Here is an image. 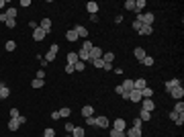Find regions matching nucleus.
Here are the masks:
<instances>
[{
  "label": "nucleus",
  "mask_w": 184,
  "mask_h": 137,
  "mask_svg": "<svg viewBox=\"0 0 184 137\" xmlns=\"http://www.w3.org/2000/svg\"><path fill=\"white\" fill-rule=\"evenodd\" d=\"M137 19L143 23V25H150V27H153V21H156V14L153 13H141L137 14Z\"/></svg>",
  "instance_id": "obj_1"
},
{
  "label": "nucleus",
  "mask_w": 184,
  "mask_h": 137,
  "mask_svg": "<svg viewBox=\"0 0 184 137\" xmlns=\"http://www.w3.org/2000/svg\"><path fill=\"white\" fill-rule=\"evenodd\" d=\"M57 51H60V45H57V43H53V45L49 47V51L45 53V57H43V59H45V62H53L55 55H57Z\"/></svg>",
  "instance_id": "obj_2"
},
{
  "label": "nucleus",
  "mask_w": 184,
  "mask_h": 137,
  "mask_svg": "<svg viewBox=\"0 0 184 137\" xmlns=\"http://www.w3.org/2000/svg\"><path fill=\"white\" fill-rule=\"evenodd\" d=\"M141 109L147 110V113H153V109H156V103H153L151 98H143V100H141Z\"/></svg>",
  "instance_id": "obj_3"
},
{
  "label": "nucleus",
  "mask_w": 184,
  "mask_h": 137,
  "mask_svg": "<svg viewBox=\"0 0 184 137\" xmlns=\"http://www.w3.org/2000/svg\"><path fill=\"white\" fill-rule=\"evenodd\" d=\"M170 94L174 100H182V96H184V88H182V84L180 86H176V88H172L170 90Z\"/></svg>",
  "instance_id": "obj_4"
},
{
  "label": "nucleus",
  "mask_w": 184,
  "mask_h": 137,
  "mask_svg": "<svg viewBox=\"0 0 184 137\" xmlns=\"http://www.w3.org/2000/svg\"><path fill=\"white\" fill-rule=\"evenodd\" d=\"M74 31H76V35H78V39H86V37H88V29L82 27V25H76Z\"/></svg>",
  "instance_id": "obj_5"
},
{
  "label": "nucleus",
  "mask_w": 184,
  "mask_h": 137,
  "mask_svg": "<svg viewBox=\"0 0 184 137\" xmlns=\"http://www.w3.org/2000/svg\"><path fill=\"white\" fill-rule=\"evenodd\" d=\"M129 100H131V103H141V100H143V98H141V90H135V88H133L129 92Z\"/></svg>",
  "instance_id": "obj_6"
},
{
  "label": "nucleus",
  "mask_w": 184,
  "mask_h": 137,
  "mask_svg": "<svg viewBox=\"0 0 184 137\" xmlns=\"http://www.w3.org/2000/svg\"><path fill=\"white\" fill-rule=\"evenodd\" d=\"M102 53H104V51H102L100 47H92V49H90V62H94V59H100Z\"/></svg>",
  "instance_id": "obj_7"
},
{
  "label": "nucleus",
  "mask_w": 184,
  "mask_h": 137,
  "mask_svg": "<svg viewBox=\"0 0 184 137\" xmlns=\"http://www.w3.org/2000/svg\"><path fill=\"white\" fill-rule=\"evenodd\" d=\"M45 37H47V33H45L43 29H39V27H37V29L33 31V39H35V41H43Z\"/></svg>",
  "instance_id": "obj_8"
},
{
  "label": "nucleus",
  "mask_w": 184,
  "mask_h": 137,
  "mask_svg": "<svg viewBox=\"0 0 184 137\" xmlns=\"http://www.w3.org/2000/svg\"><path fill=\"white\" fill-rule=\"evenodd\" d=\"M109 123H110V121L104 115H98V117H96V125H98V127H102V129H106V127H109Z\"/></svg>",
  "instance_id": "obj_9"
},
{
  "label": "nucleus",
  "mask_w": 184,
  "mask_h": 137,
  "mask_svg": "<svg viewBox=\"0 0 184 137\" xmlns=\"http://www.w3.org/2000/svg\"><path fill=\"white\" fill-rule=\"evenodd\" d=\"M133 55H135L137 62H143V57H145L147 53H145V49H143V47H135V49H133Z\"/></svg>",
  "instance_id": "obj_10"
},
{
  "label": "nucleus",
  "mask_w": 184,
  "mask_h": 137,
  "mask_svg": "<svg viewBox=\"0 0 184 137\" xmlns=\"http://www.w3.org/2000/svg\"><path fill=\"white\" fill-rule=\"evenodd\" d=\"M125 135H127V137H141V129H135V127H127V129H125Z\"/></svg>",
  "instance_id": "obj_11"
},
{
  "label": "nucleus",
  "mask_w": 184,
  "mask_h": 137,
  "mask_svg": "<svg viewBox=\"0 0 184 137\" xmlns=\"http://www.w3.org/2000/svg\"><path fill=\"white\" fill-rule=\"evenodd\" d=\"M176 86H180V80H178V78H172V80H168V82L164 84V88L168 90V92H170L172 88H176Z\"/></svg>",
  "instance_id": "obj_12"
},
{
  "label": "nucleus",
  "mask_w": 184,
  "mask_h": 137,
  "mask_svg": "<svg viewBox=\"0 0 184 137\" xmlns=\"http://www.w3.org/2000/svg\"><path fill=\"white\" fill-rule=\"evenodd\" d=\"M39 29H43L45 33H51V21H49V19H43V21L39 23Z\"/></svg>",
  "instance_id": "obj_13"
},
{
  "label": "nucleus",
  "mask_w": 184,
  "mask_h": 137,
  "mask_svg": "<svg viewBox=\"0 0 184 137\" xmlns=\"http://www.w3.org/2000/svg\"><path fill=\"white\" fill-rule=\"evenodd\" d=\"M113 129H117V131H125L127 129V123H125V119H115V127Z\"/></svg>",
  "instance_id": "obj_14"
},
{
  "label": "nucleus",
  "mask_w": 184,
  "mask_h": 137,
  "mask_svg": "<svg viewBox=\"0 0 184 137\" xmlns=\"http://www.w3.org/2000/svg\"><path fill=\"white\" fill-rule=\"evenodd\" d=\"M92 115H94V109H92L90 104L82 106V117H84V119H88V117H92Z\"/></svg>",
  "instance_id": "obj_15"
},
{
  "label": "nucleus",
  "mask_w": 184,
  "mask_h": 137,
  "mask_svg": "<svg viewBox=\"0 0 184 137\" xmlns=\"http://www.w3.org/2000/svg\"><path fill=\"white\" fill-rule=\"evenodd\" d=\"M86 10H88L90 14H96V13H98V4H96L94 0H90L88 4H86Z\"/></svg>",
  "instance_id": "obj_16"
},
{
  "label": "nucleus",
  "mask_w": 184,
  "mask_h": 137,
  "mask_svg": "<svg viewBox=\"0 0 184 137\" xmlns=\"http://www.w3.org/2000/svg\"><path fill=\"white\" fill-rule=\"evenodd\" d=\"M145 86H147V82H145L143 78H139V80H133V88H135V90H143Z\"/></svg>",
  "instance_id": "obj_17"
},
{
  "label": "nucleus",
  "mask_w": 184,
  "mask_h": 137,
  "mask_svg": "<svg viewBox=\"0 0 184 137\" xmlns=\"http://www.w3.org/2000/svg\"><path fill=\"white\" fill-rule=\"evenodd\" d=\"M8 96H10V90L6 88V84L0 82V98H8Z\"/></svg>",
  "instance_id": "obj_18"
},
{
  "label": "nucleus",
  "mask_w": 184,
  "mask_h": 137,
  "mask_svg": "<svg viewBox=\"0 0 184 137\" xmlns=\"http://www.w3.org/2000/svg\"><path fill=\"white\" fill-rule=\"evenodd\" d=\"M78 59H80V62H90V53L84 51V49H80V51H78Z\"/></svg>",
  "instance_id": "obj_19"
},
{
  "label": "nucleus",
  "mask_w": 184,
  "mask_h": 137,
  "mask_svg": "<svg viewBox=\"0 0 184 137\" xmlns=\"http://www.w3.org/2000/svg\"><path fill=\"white\" fill-rule=\"evenodd\" d=\"M143 8H145V0H135V13H137V14H141V13H143Z\"/></svg>",
  "instance_id": "obj_20"
},
{
  "label": "nucleus",
  "mask_w": 184,
  "mask_h": 137,
  "mask_svg": "<svg viewBox=\"0 0 184 137\" xmlns=\"http://www.w3.org/2000/svg\"><path fill=\"white\" fill-rule=\"evenodd\" d=\"M121 86H123V90H125V92H131V90H133V80L129 78V80H125Z\"/></svg>",
  "instance_id": "obj_21"
},
{
  "label": "nucleus",
  "mask_w": 184,
  "mask_h": 137,
  "mask_svg": "<svg viewBox=\"0 0 184 137\" xmlns=\"http://www.w3.org/2000/svg\"><path fill=\"white\" fill-rule=\"evenodd\" d=\"M151 33H153V27H150V25H143L139 29V35H151Z\"/></svg>",
  "instance_id": "obj_22"
},
{
  "label": "nucleus",
  "mask_w": 184,
  "mask_h": 137,
  "mask_svg": "<svg viewBox=\"0 0 184 137\" xmlns=\"http://www.w3.org/2000/svg\"><path fill=\"white\" fill-rule=\"evenodd\" d=\"M174 113H178V115H182L184 113V103L182 100H176V104H174Z\"/></svg>",
  "instance_id": "obj_23"
},
{
  "label": "nucleus",
  "mask_w": 184,
  "mask_h": 137,
  "mask_svg": "<svg viewBox=\"0 0 184 137\" xmlns=\"http://www.w3.org/2000/svg\"><path fill=\"white\" fill-rule=\"evenodd\" d=\"M70 115H72V109H70V106H63V109H60V117H61V119H68Z\"/></svg>",
  "instance_id": "obj_24"
},
{
  "label": "nucleus",
  "mask_w": 184,
  "mask_h": 137,
  "mask_svg": "<svg viewBox=\"0 0 184 137\" xmlns=\"http://www.w3.org/2000/svg\"><path fill=\"white\" fill-rule=\"evenodd\" d=\"M66 39H68V41H78V35H76L74 29H70L68 33H66Z\"/></svg>",
  "instance_id": "obj_25"
},
{
  "label": "nucleus",
  "mask_w": 184,
  "mask_h": 137,
  "mask_svg": "<svg viewBox=\"0 0 184 137\" xmlns=\"http://www.w3.org/2000/svg\"><path fill=\"white\" fill-rule=\"evenodd\" d=\"M113 59H115V53H102V62L104 63H113Z\"/></svg>",
  "instance_id": "obj_26"
},
{
  "label": "nucleus",
  "mask_w": 184,
  "mask_h": 137,
  "mask_svg": "<svg viewBox=\"0 0 184 137\" xmlns=\"http://www.w3.org/2000/svg\"><path fill=\"white\" fill-rule=\"evenodd\" d=\"M139 119H141L143 123H145V121H151V113H147V110L141 109V113H139Z\"/></svg>",
  "instance_id": "obj_27"
},
{
  "label": "nucleus",
  "mask_w": 184,
  "mask_h": 137,
  "mask_svg": "<svg viewBox=\"0 0 184 137\" xmlns=\"http://www.w3.org/2000/svg\"><path fill=\"white\" fill-rule=\"evenodd\" d=\"M19 127H20V123L16 121V119H10V121H8V129H10V131H16Z\"/></svg>",
  "instance_id": "obj_28"
},
{
  "label": "nucleus",
  "mask_w": 184,
  "mask_h": 137,
  "mask_svg": "<svg viewBox=\"0 0 184 137\" xmlns=\"http://www.w3.org/2000/svg\"><path fill=\"white\" fill-rule=\"evenodd\" d=\"M151 96H153V90L145 86V88L141 90V98H151Z\"/></svg>",
  "instance_id": "obj_29"
},
{
  "label": "nucleus",
  "mask_w": 184,
  "mask_h": 137,
  "mask_svg": "<svg viewBox=\"0 0 184 137\" xmlns=\"http://www.w3.org/2000/svg\"><path fill=\"white\" fill-rule=\"evenodd\" d=\"M4 49H6V51H14V49H16V43H14L13 39H8V41L4 43Z\"/></svg>",
  "instance_id": "obj_30"
},
{
  "label": "nucleus",
  "mask_w": 184,
  "mask_h": 137,
  "mask_svg": "<svg viewBox=\"0 0 184 137\" xmlns=\"http://www.w3.org/2000/svg\"><path fill=\"white\" fill-rule=\"evenodd\" d=\"M76 62H78V53H74V51L68 53V66H74Z\"/></svg>",
  "instance_id": "obj_31"
},
{
  "label": "nucleus",
  "mask_w": 184,
  "mask_h": 137,
  "mask_svg": "<svg viewBox=\"0 0 184 137\" xmlns=\"http://www.w3.org/2000/svg\"><path fill=\"white\" fill-rule=\"evenodd\" d=\"M143 66H147V68H150V66H153V63H156V59H153V57H151V55H145V57H143Z\"/></svg>",
  "instance_id": "obj_32"
},
{
  "label": "nucleus",
  "mask_w": 184,
  "mask_h": 137,
  "mask_svg": "<svg viewBox=\"0 0 184 137\" xmlns=\"http://www.w3.org/2000/svg\"><path fill=\"white\" fill-rule=\"evenodd\" d=\"M4 13H6V16H8V19H16V8H14V6L6 8V10H4Z\"/></svg>",
  "instance_id": "obj_33"
},
{
  "label": "nucleus",
  "mask_w": 184,
  "mask_h": 137,
  "mask_svg": "<svg viewBox=\"0 0 184 137\" xmlns=\"http://www.w3.org/2000/svg\"><path fill=\"white\" fill-rule=\"evenodd\" d=\"M125 10H135V0H125Z\"/></svg>",
  "instance_id": "obj_34"
},
{
  "label": "nucleus",
  "mask_w": 184,
  "mask_h": 137,
  "mask_svg": "<svg viewBox=\"0 0 184 137\" xmlns=\"http://www.w3.org/2000/svg\"><path fill=\"white\" fill-rule=\"evenodd\" d=\"M43 80H39V78H33V82H31V86H33V88H43Z\"/></svg>",
  "instance_id": "obj_35"
},
{
  "label": "nucleus",
  "mask_w": 184,
  "mask_h": 137,
  "mask_svg": "<svg viewBox=\"0 0 184 137\" xmlns=\"http://www.w3.org/2000/svg\"><path fill=\"white\" fill-rule=\"evenodd\" d=\"M72 135H74V137H84V129H82V127H74Z\"/></svg>",
  "instance_id": "obj_36"
},
{
  "label": "nucleus",
  "mask_w": 184,
  "mask_h": 137,
  "mask_svg": "<svg viewBox=\"0 0 184 137\" xmlns=\"http://www.w3.org/2000/svg\"><path fill=\"white\" fill-rule=\"evenodd\" d=\"M131 27H133V29H135V31H137V33H139V29H141V27H143V23H141V21H139V19H135V21L131 23Z\"/></svg>",
  "instance_id": "obj_37"
},
{
  "label": "nucleus",
  "mask_w": 184,
  "mask_h": 137,
  "mask_svg": "<svg viewBox=\"0 0 184 137\" xmlns=\"http://www.w3.org/2000/svg\"><path fill=\"white\" fill-rule=\"evenodd\" d=\"M74 72H84V62H80V59H78V62L74 63Z\"/></svg>",
  "instance_id": "obj_38"
},
{
  "label": "nucleus",
  "mask_w": 184,
  "mask_h": 137,
  "mask_svg": "<svg viewBox=\"0 0 184 137\" xmlns=\"http://www.w3.org/2000/svg\"><path fill=\"white\" fill-rule=\"evenodd\" d=\"M110 137H127L125 131H117V129H110Z\"/></svg>",
  "instance_id": "obj_39"
},
{
  "label": "nucleus",
  "mask_w": 184,
  "mask_h": 137,
  "mask_svg": "<svg viewBox=\"0 0 184 137\" xmlns=\"http://www.w3.org/2000/svg\"><path fill=\"white\" fill-rule=\"evenodd\" d=\"M92 66H94L96 70H102V68H104V62H102V57H100V59H94V62H92Z\"/></svg>",
  "instance_id": "obj_40"
},
{
  "label": "nucleus",
  "mask_w": 184,
  "mask_h": 137,
  "mask_svg": "<svg viewBox=\"0 0 184 137\" xmlns=\"http://www.w3.org/2000/svg\"><path fill=\"white\" fill-rule=\"evenodd\" d=\"M131 127H135V129H141V127H143V121L139 119V117H137V119H133V125H131Z\"/></svg>",
  "instance_id": "obj_41"
},
{
  "label": "nucleus",
  "mask_w": 184,
  "mask_h": 137,
  "mask_svg": "<svg viewBox=\"0 0 184 137\" xmlns=\"http://www.w3.org/2000/svg\"><path fill=\"white\" fill-rule=\"evenodd\" d=\"M92 47H94V45H92V43H90L88 39H86V41L82 43V49H84V51H88V53H90V49H92Z\"/></svg>",
  "instance_id": "obj_42"
},
{
  "label": "nucleus",
  "mask_w": 184,
  "mask_h": 137,
  "mask_svg": "<svg viewBox=\"0 0 184 137\" xmlns=\"http://www.w3.org/2000/svg\"><path fill=\"white\" fill-rule=\"evenodd\" d=\"M174 123H176L178 127H182V125H184V113H182V115H178V117H176V121H174Z\"/></svg>",
  "instance_id": "obj_43"
},
{
  "label": "nucleus",
  "mask_w": 184,
  "mask_h": 137,
  "mask_svg": "<svg viewBox=\"0 0 184 137\" xmlns=\"http://www.w3.org/2000/svg\"><path fill=\"white\" fill-rule=\"evenodd\" d=\"M6 27L8 29H14V27H16V19H8V21H6Z\"/></svg>",
  "instance_id": "obj_44"
},
{
  "label": "nucleus",
  "mask_w": 184,
  "mask_h": 137,
  "mask_svg": "<svg viewBox=\"0 0 184 137\" xmlns=\"http://www.w3.org/2000/svg\"><path fill=\"white\" fill-rule=\"evenodd\" d=\"M43 137H55V131L53 129H45L43 131Z\"/></svg>",
  "instance_id": "obj_45"
},
{
  "label": "nucleus",
  "mask_w": 184,
  "mask_h": 137,
  "mask_svg": "<svg viewBox=\"0 0 184 137\" xmlns=\"http://www.w3.org/2000/svg\"><path fill=\"white\" fill-rule=\"evenodd\" d=\"M19 117H20L19 110H16V109H10V119H19Z\"/></svg>",
  "instance_id": "obj_46"
},
{
  "label": "nucleus",
  "mask_w": 184,
  "mask_h": 137,
  "mask_svg": "<svg viewBox=\"0 0 184 137\" xmlns=\"http://www.w3.org/2000/svg\"><path fill=\"white\" fill-rule=\"evenodd\" d=\"M35 78H39V80H45V70H37V76Z\"/></svg>",
  "instance_id": "obj_47"
},
{
  "label": "nucleus",
  "mask_w": 184,
  "mask_h": 137,
  "mask_svg": "<svg viewBox=\"0 0 184 137\" xmlns=\"http://www.w3.org/2000/svg\"><path fill=\"white\" fill-rule=\"evenodd\" d=\"M86 123H88V125H96V117H94V115L88 117V119H86Z\"/></svg>",
  "instance_id": "obj_48"
},
{
  "label": "nucleus",
  "mask_w": 184,
  "mask_h": 137,
  "mask_svg": "<svg viewBox=\"0 0 184 137\" xmlns=\"http://www.w3.org/2000/svg\"><path fill=\"white\" fill-rule=\"evenodd\" d=\"M51 119H53V121H57V119H61V117H60V110H53V113H51Z\"/></svg>",
  "instance_id": "obj_49"
},
{
  "label": "nucleus",
  "mask_w": 184,
  "mask_h": 137,
  "mask_svg": "<svg viewBox=\"0 0 184 137\" xmlns=\"http://www.w3.org/2000/svg\"><path fill=\"white\" fill-rule=\"evenodd\" d=\"M66 131H68V133H72V131H74V125L68 123V121H66Z\"/></svg>",
  "instance_id": "obj_50"
},
{
  "label": "nucleus",
  "mask_w": 184,
  "mask_h": 137,
  "mask_svg": "<svg viewBox=\"0 0 184 137\" xmlns=\"http://www.w3.org/2000/svg\"><path fill=\"white\" fill-rule=\"evenodd\" d=\"M8 21V16H6V13H0V23H6Z\"/></svg>",
  "instance_id": "obj_51"
},
{
  "label": "nucleus",
  "mask_w": 184,
  "mask_h": 137,
  "mask_svg": "<svg viewBox=\"0 0 184 137\" xmlns=\"http://www.w3.org/2000/svg\"><path fill=\"white\" fill-rule=\"evenodd\" d=\"M115 92H117V94H119V96H121L123 92H125V90H123V86H115Z\"/></svg>",
  "instance_id": "obj_52"
},
{
  "label": "nucleus",
  "mask_w": 184,
  "mask_h": 137,
  "mask_svg": "<svg viewBox=\"0 0 184 137\" xmlns=\"http://www.w3.org/2000/svg\"><path fill=\"white\" fill-rule=\"evenodd\" d=\"M16 121H19V123H20V125H25V123H27V117H23V115H20V117H19V119H16Z\"/></svg>",
  "instance_id": "obj_53"
},
{
  "label": "nucleus",
  "mask_w": 184,
  "mask_h": 137,
  "mask_svg": "<svg viewBox=\"0 0 184 137\" xmlns=\"http://www.w3.org/2000/svg\"><path fill=\"white\" fill-rule=\"evenodd\" d=\"M66 74H74V66H66Z\"/></svg>",
  "instance_id": "obj_54"
},
{
  "label": "nucleus",
  "mask_w": 184,
  "mask_h": 137,
  "mask_svg": "<svg viewBox=\"0 0 184 137\" xmlns=\"http://www.w3.org/2000/svg\"><path fill=\"white\" fill-rule=\"evenodd\" d=\"M29 27H31V29H33V31H35V29L39 27V23H35V21H31V23H29Z\"/></svg>",
  "instance_id": "obj_55"
},
{
  "label": "nucleus",
  "mask_w": 184,
  "mask_h": 137,
  "mask_svg": "<svg viewBox=\"0 0 184 137\" xmlns=\"http://www.w3.org/2000/svg\"><path fill=\"white\" fill-rule=\"evenodd\" d=\"M102 70H106V72H110V70H113V63H104V68Z\"/></svg>",
  "instance_id": "obj_56"
},
{
  "label": "nucleus",
  "mask_w": 184,
  "mask_h": 137,
  "mask_svg": "<svg viewBox=\"0 0 184 137\" xmlns=\"http://www.w3.org/2000/svg\"><path fill=\"white\" fill-rule=\"evenodd\" d=\"M6 8V0H0V10H4Z\"/></svg>",
  "instance_id": "obj_57"
},
{
  "label": "nucleus",
  "mask_w": 184,
  "mask_h": 137,
  "mask_svg": "<svg viewBox=\"0 0 184 137\" xmlns=\"http://www.w3.org/2000/svg\"><path fill=\"white\" fill-rule=\"evenodd\" d=\"M66 137H74V135H66Z\"/></svg>",
  "instance_id": "obj_58"
}]
</instances>
